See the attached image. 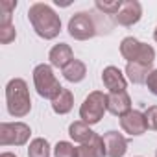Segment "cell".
I'll return each mask as SVG.
<instances>
[{"mask_svg":"<svg viewBox=\"0 0 157 157\" xmlns=\"http://www.w3.org/2000/svg\"><path fill=\"white\" fill-rule=\"evenodd\" d=\"M28 19H30L32 28L35 30V33L43 39H56L61 32V19L48 4L37 2V4L30 6Z\"/></svg>","mask_w":157,"mask_h":157,"instance_id":"cell-1","label":"cell"},{"mask_svg":"<svg viewBox=\"0 0 157 157\" xmlns=\"http://www.w3.org/2000/svg\"><path fill=\"white\" fill-rule=\"evenodd\" d=\"M6 102H8V113L15 118H22L32 109V98L30 91L24 80L13 78L6 85Z\"/></svg>","mask_w":157,"mask_h":157,"instance_id":"cell-2","label":"cell"},{"mask_svg":"<svg viewBox=\"0 0 157 157\" xmlns=\"http://www.w3.org/2000/svg\"><path fill=\"white\" fill-rule=\"evenodd\" d=\"M120 54L128 63H139L144 67H151L155 61V50L153 46L140 43L135 37H124L120 43Z\"/></svg>","mask_w":157,"mask_h":157,"instance_id":"cell-3","label":"cell"},{"mask_svg":"<svg viewBox=\"0 0 157 157\" xmlns=\"http://www.w3.org/2000/svg\"><path fill=\"white\" fill-rule=\"evenodd\" d=\"M33 85L37 89V94L46 100H54L63 91V87L59 85L52 70V65H46V63H41L33 68Z\"/></svg>","mask_w":157,"mask_h":157,"instance_id":"cell-4","label":"cell"},{"mask_svg":"<svg viewBox=\"0 0 157 157\" xmlns=\"http://www.w3.org/2000/svg\"><path fill=\"white\" fill-rule=\"evenodd\" d=\"M107 111V94L102 91H93L80 107V118L85 124H98Z\"/></svg>","mask_w":157,"mask_h":157,"instance_id":"cell-5","label":"cell"},{"mask_svg":"<svg viewBox=\"0 0 157 157\" xmlns=\"http://www.w3.org/2000/svg\"><path fill=\"white\" fill-rule=\"evenodd\" d=\"M68 33L70 37H74L76 41H87L93 39L98 33V24L93 19L91 13L87 11H80L70 17L68 21Z\"/></svg>","mask_w":157,"mask_h":157,"instance_id":"cell-6","label":"cell"},{"mask_svg":"<svg viewBox=\"0 0 157 157\" xmlns=\"http://www.w3.org/2000/svg\"><path fill=\"white\" fill-rule=\"evenodd\" d=\"M30 126L24 122H2L0 124V144L2 146H24L30 139Z\"/></svg>","mask_w":157,"mask_h":157,"instance_id":"cell-7","label":"cell"},{"mask_svg":"<svg viewBox=\"0 0 157 157\" xmlns=\"http://www.w3.org/2000/svg\"><path fill=\"white\" fill-rule=\"evenodd\" d=\"M120 128L126 133H129L131 137H139V135L146 133L148 126H146L144 113H140L137 109H131L129 113H126L124 117H120Z\"/></svg>","mask_w":157,"mask_h":157,"instance_id":"cell-8","label":"cell"},{"mask_svg":"<svg viewBox=\"0 0 157 157\" xmlns=\"http://www.w3.org/2000/svg\"><path fill=\"white\" fill-rule=\"evenodd\" d=\"M140 17H142L140 2H137V0H126L120 8V11L115 17V22L120 26H133L140 21Z\"/></svg>","mask_w":157,"mask_h":157,"instance_id":"cell-9","label":"cell"},{"mask_svg":"<svg viewBox=\"0 0 157 157\" xmlns=\"http://www.w3.org/2000/svg\"><path fill=\"white\" fill-rule=\"evenodd\" d=\"M102 82L105 85V89H109V93H124L128 87V82L122 74V70L118 67H105L102 72Z\"/></svg>","mask_w":157,"mask_h":157,"instance_id":"cell-10","label":"cell"},{"mask_svg":"<svg viewBox=\"0 0 157 157\" xmlns=\"http://www.w3.org/2000/svg\"><path fill=\"white\" fill-rule=\"evenodd\" d=\"M104 144L107 157H124L128 151V139L118 131L104 133Z\"/></svg>","mask_w":157,"mask_h":157,"instance_id":"cell-11","label":"cell"},{"mask_svg":"<svg viewBox=\"0 0 157 157\" xmlns=\"http://www.w3.org/2000/svg\"><path fill=\"white\" fill-rule=\"evenodd\" d=\"M107 111L115 117H124L126 113L131 111V98L129 94L124 93H109L107 94Z\"/></svg>","mask_w":157,"mask_h":157,"instance_id":"cell-12","label":"cell"},{"mask_svg":"<svg viewBox=\"0 0 157 157\" xmlns=\"http://www.w3.org/2000/svg\"><path fill=\"white\" fill-rule=\"evenodd\" d=\"M48 59H50V65L56 67V68H65L72 59H74V52L72 48L67 44V43H59L56 46H52L50 54H48Z\"/></svg>","mask_w":157,"mask_h":157,"instance_id":"cell-13","label":"cell"},{"mask_svg":"<svg viewBox=\"0 0 157 157\" xmlns=\"http://www.w3.org/2000/svg\"><path fill=\"white\" fill-rule=\"evenodd\" d=\"M68 135H70V139H72L74 142L87 144V142L93 140V137H94L96 133H94V131L89 128V124H85L83 120H76V122H72V124L68 126Z\"/></svg>","mask_w":157,"mask_h":157,"instance_id":"cell-14","label":"cell"},{"mask_svg":"<svg viewBox=\"0 0 157 157\" xmlns=\"http://www.w3.org/2000/svg\"><path fill=\"white\" fill-rule=\"evenodd\" d=\"M78 157H107L105 155V144L102 135H94L91 142L82 144L78 148Z\"/></svg>","mask_w":157,"mask_h":157,"instance_id":"cell-15","label":"cell"},{"mask_svg":"<svg viewBox=\"0 0 157 157\" xmlns=\"http://www.w3.org/2000/svg\"><path fill=\"white\" fill-rule=\"evenodd\" d=\"M85 74H87L85 63L80 61V59H76V57L63 68V78H65L67 82H70V83H80L85 78Z\"/></svg>","mask_w":157,"mask_h":157,"instance_id":"cell-16","label":"cell"},{"mask_svg":"<svg viewBox=\"0 0 157 157\" xmlns=\"http://www.w3.org/2000/svg\"><path fill=\"white\" fill-rule=\"evenodd\" d=\"M72 105H74V94H72L68 89H65V87H63V91L52 100V109H54V113H57V115H67V113L72 109Z\"/></svg>","mask_w":157,"mask_h":157,"instance_id":"cell-17","label":"cell"},{"mask_svg":"<svg viewBox=\"0 0 157 157\" xmlns=\"http://www.w3.org/2000/svg\"><path fill=\"white\" fill-rule=\"evenodd\" d=\"M150 72H151V67H144V65H139V63H128V65H126L128 80H129L131 83H135V85L146 83Z\"/></svg>","mask_w":157,"mask_h":157,"instance_id":"cell-18","label":"cell"},{"mask_svg":"<svg viewBox=\"0 0 157 157\" xmlns=\"http://www.w3.org/2000/svg\"><path fill=\"white\" fill-rule=\"evenodd\" d=\"M28 157H50V144L46 139L37 137L28 146Z\"/></svg>","mask_w":157,"mask_h":157,"instance_id":"cell-19","label":"cell"},{"mask_svg":"<svg viewBox=\"0 0 157 157\" xmlns=\"http://www.w3.org/2000/svg\"><path fill=\"white\" fill-rule=\"evenodd\" d=\"M17 2L15 0H0V26L11 24V13L15 11Z\"/></svg>","mask_w":157,"mask_h":157,"instance_id":"cell-20","label":"cell"},{"mask_svg":"<svg viewBox=\"0 0 157 157\" xmlns=\"http://www.w3.org/2000/svg\"><path fill=\"white\" fill-rule=\"evenodd\" d=\"M54 155L56 157H78V148H74V144L67 140H59L54 146Z\"/></svg>","mask_w":157,"mask_h":157,"instance_id":"cell-21","label":"cell"},{"mask_svg":"<svg viewBox=\"0 0 157 157\" xmlns=\"http://www.w3.org/2000/svg\"><path fill=\"white\" fill-rule=\"evenodd\" d=\"M122 0H113V2H102V0H96V10H100L104 15H113V17H117V13L120 11V8H122Z\"/></svg>","mask_w":157,"mask_h":157,"instance_id":"cell-22","label":"cell"},{"mask_svg":"<svg viewBox=\"0 0 157 157\" xmlns=\"http://www.w3.org/2000/svg\"><path fill=\"white\" fill-rule=\"evenodd\" d=\"M15 37H17V32H15L13 24L0 26V43H2V44H10L11 41H15Z\"/></svg>","mask_w":157,"mask_h":157,"instance_id":"cell-23","label":"cell"},{"mask_svg":"<svg viewBox=\"0 0 157 157\" xmlns=\"http://www.w3.org/2000/svg\"><path fill=\"white\" fill-rule=\"evenodd\" d=\"M144 117H146V126H148V129L157 131V105H150V107L144 111Z\"/></svg>","mask_w":157,"mask_h":157,"instance_id":"cell-24","label":"cell"},{"mask_svg":"<svg viewBox=\"0 0 157 157\" xmlns=\"http://www.w3.org/2000/svg\"><path fill=\"white\" fill-rule=\"evenodd\" d=\"M146 85H148V91L157 96V68H153V70L150 72L148 80H146Z\"/></svg>","mask_w":157,"mask_h":157,"instance_id":"cell-25","label":"cell"},{"mask_svg":"<svg viewBox=\"0 0 157 157\" xmlns=\"http://www.w3.org/2000/svg\"><path fill=\"white\" fill-rule=\"evenodd\" d=\"M0 157H17L15 153H10V151H4V153H0Z\"/></svg>","mask_w":157,"mask_h":157,"instance_id":"cell-26","label":"cell"},{"mask_svg":"<svg viewBox=\"0 0 157 157\" xmlns=\"http://www.w3.org/2000/svg\"><path fill=\"white\" fill-rule=\"evenodd\" d=\"M153 39H155V41H157V28H155V30H153Z\"/></svg>","mask_w":157,"mask_h":157,"instance_id":"cell-27","label":"cell"},{"mask_svg":"<svg viewBox=\"0 0 157 157\" xmlns=\"http://www.w3.org/2000/svg\"><path fill=\"white\" fill-rule=\"evenodd\" d=\"M155 157H157V151H155Z\"/></svg>","mask_w":157,"mask_h":157,"instance_id":"cell-28","label":"cell"}]
</instances>
